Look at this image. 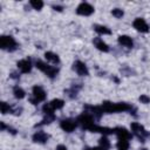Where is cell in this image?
I'll use <instances>...</instances> for the list:
<instances>
[{"label":"cell","instance_id":"obj_3","mask_svg":"<svg viewBox=\"0 0 150 150\" xmlns=\"http://www.w3.org/2000/svg\"><path fill=\"white\" fill-rule=\"evenodd\" d=\"M77 123H80V125L86 129V130H89V131H93L94 127L96 125L95 122H94V118H93V115H90L89 112H83L81 114L77 120H76Z\"/></svg>","mask_w":150,"mask_h":150},{"label":"cell","instance_id":"obj_6","mask_svg":"<svg viewBox=\"0 0 150 150\" xmlns=\"http://www.w3.org/2000/svg\"><path fill=\"white\" fill-rule=\"evenodd\" d=\"M0 47L4 50H8V52H14L18 48V42L15 41V39L11 35H2L0 38Z\"/></svg>","mask_w":150,"mask_h":150},{"label":"cell","instance_id":"obj_18","mask_svg":"<svg viewBox=\"0 0 150 150\" xmlns=\"http://www.w3.org/2000/svg\"><path fill=\"white\" fill-rule=\"evenodd\" d=\"M80 89H81V84H79V86H71V88L64 90V94H67L70 98H74L77 95V93H79Z\"/></svg>","mask_w":150,"mask_h":150},{"label":"cell","instance_id":"obj_24","mask_svg":"<svg viewBox=\"0 0 150 150\" xmlns=\"http://www.w3.org/2000/svg\"><path fill=\"white\" fill-rule=\"evenodd\" d=\"M111 14H112V16H115L116 19H121V18L124 15V12H123L121 8H114V9L111 11Z\"/></svg>","mask_w":150,"mask_h":150},{"label":"cell","instance_id":"obj_9","mask_svg":"<svg viewBox=\"0 0 150 150\" xmlns=\"http://www.w3.org/2000/svg\"><path fill=\"white\" fill-rule=\"evenodd\" d=\"M73 69H74V70L76 71V74L80 75V76H88V75H89L88 67L86 66L84 62H82V61H80V60H77V61L74 62Z\"/></svg>","mask_w":150,"mask_h":150},{"label":"cell","instance_id":"obj_23","mask_svg":"<svg viewBox=\"0 0 150 150\" xmlns=\"http://www.w3.org/2000/svg\"><path fill=\"white\" fill-rule=\"evenodd\" d=\"M29 4H30V6H32L34 9H36V11H40V9L43 7V2H42L41 0H30Z\"/></svg>","mask_w":150,"mask_h":150},{"label":"cell","instance_id":"obj_1","mask_svg":"<svg viewBox=\"0 0 150 150\" xmlns=\"http://www.w3.org/2000/svg\"><path fill=\"white\" fill-rule=\"evenodd\" d=\"M102 109L103 112L107 114H114V112H125V111H135L136 109L130 105L129 103L125 102H110V101H104L102 103Z\"/></svg>","mask_w":150,"mask_h":150},{"label":"cell","instance_id":"obj_21","mask_svg":"<svg viewBox=\"0 0 150 150\" xmlns=\"http://www.w3.org/2000/svg\"><path fill=\"white\" fill-rule=\"evenodd\" d=\"M98 146H101L103 150H109L110 149V142H109V139L105 136H102L100 138V145Z\"/></svg>","mask_w":150,"mask_h":150},{"label":"cell","instance_id":"obj_15","mask_svg":"<svg viewBox=\"0 0 150 150\" xmlns=\"http://www.w3.org/2000/svg\"><path fill=\"white\" fill-rule=\"evenodd\" d=\"M94 45H95V47L98 49V50H101V52H104V53H108L109 52V46L101 39V38H96V39H94Z\"/></svg>","mask_w":150,"mask_h":150},{"label":"cell","instance_id":"obj_2","mask_svg":"<svg viewBox=\"0 0 150 150\" xmlns=\"http://www.w3.org/2000/svg\"><path fill=\"white\" fill-rule=\"evenodd\" d=\"M115 134L117 135V150H128L131 134L123 127L115 128Z\"/></svg>","mask_w":150,"mask_h":150},{"label":"cell","instance_id":"obj_22","mask_svg":"<svg viewBox=\"0 0 150 150\" xmlns=\"http://www.w3.org/2000/svg\"><path fill=\"white\" fill-rule=\"evenodd\" d=\"M0 105H1V114H2V115H6V114H8V112H13V109H14V108L11 107L8 103L1 102Z\"/></svg>","mask_w":150,"mask_h":150},{"label":"cell","instance_id":"obj_12","mask_svg":"<svg viewBox=\"0 0 150 150\" xmlns=\"http://www.w3.org/2000/svg\"><path fill=\"white\" fill-rule=\"evenodd\" d=\"M32 139H33V142H35V143L45 144V143L48 142V139H49V135H48L47 132L40 130V131H36V132L32 136Z\"/></svg>","mask_w":150,"mask_h":150},{"label":"cell","instance_id":"obj_7","mask_svg":"<svg viewBox=\"0 0 150 150\" xmlns=\"http://www.w3.org/2000/svg\"><path fill=\"white\" fill-rule=\"evenodd\" d=\"M130 129H131V131L134 132V135H136V136L141 139V142H144L145 137H149V136H150V134L145 130V128H144L141 123L132 122V123L130 124Z\"/></svg>","mask_w":150,"mask_h":150},{"label":"cell","instance_id":"obj_27","mask_svg":"<svg viewBox=\"0 0 150 150\" xmlns=\"http://www.w3.org/2000/svg\"><path fill=\"white\" fill-rule=\"evenodd\" d=\"M56 150H67V148H66V145L60 144V145H57V146H56Z\"/></svg>","mask_w":150,"mask_h":150},{"label":"cell","instance_id":"obj_13","mask_svg":"<svg viewBox=\"0 0 150 150\" xmlns=\"http://www.w3.org/2000/svg\"><path fill=\"white\" fill-rule=\"evenodd\" d=\"M16 66H18L19 70L21 73H23V74H27V73H29L32 70V61L29 59H23V60L18 61Z\"/></svg>","mask_w":150,"mask_h":150},{"label":"cell","instance_id":"obj_16","mask_svg":"<svg viewBox=\"0 0 150 150\" xmlns=\"http://www.w3.org/2000/svg\"><path fill=\"white\" fill-rule=\"evenodd\" d=\"M45 57H46L47 61H49V62H52V63H54V64L60 63V57H59V55L55 54V53H53V52H46V53H45Z\"/></svg>","mask_w":150,"mask_h":150},{"label":"cell","instance_id":"obj_5","mask_svg":"<svg viewBox=\"0 0 150 150\" xmlns=\"http://www.w3.org/2000/svg\"><path fill=\"white\" fill-rule=\"evenodd\" d=\"M47 97V94L45 89L41 86H34L32 89V97L29 98V102L32 104H38L42 101H45Z\"/></svg>","mask_w":150,"mask_h":150},{"label":"cell","instance_id":"obj_4","mask_svg":"<svg viewBox=\"0 0 150 150\" xmlns=\"http://www.w3.org/2000/svg\"><path fill=\"white\" fill-rule=\"evenodd\" d=\"M35 66H36L38 69H40L42 73H45L49 79H54L59 73V68H56L54 66H49V64H47L46 62H43L41 60H38L35 62Z\"/></svg>","mask_w":150,"mask_h":150},{"label":"cell","instance_id":"obj_8","mask_svg":"<svg viewBox=\"0 0 150 150\" xmlns=\"http://www.w3.org/2000/svg\"><path fill=\"white\" fill-rule=\"evenodd\" d=\"M94 7L90 5V4H88V2H81L79 6H77V8H76V13L79 14V15H83V16H89V15H91L93 13H94Z\"/></svg>","mask_w":150,"mask_h":150},{"label":"cell","instance_id":"obj_25","mask_svg":"<svg viewBox=\"0 0 150 150\" xmlns=\"http://www.w3.org/2000/svg\"><path fill=\"white\" fill-rule=\"evenodd\" d=\"M139 102L144 103V104H148V103H150V97L148 95H141L139 96Z\"/></svg>","mask_w":150,"mask_h":150},{"label":"cell","instance_id":"obj_17","mask_svg":"<svg viewBox=\"0 0 150 150\" xmlns=\"http://www.w3.org/2000/svg\"><path fill=\"white\" fill-rule=\"evenodd\" d=\"M94 30L96 33H98L100 35H109V34H111V30L108 27L102 26V25H94Z\"/></svg>","mask_w":150,"mask_h":150},{"label":"cell","instance_id":"obj_28","mask_svg":"<svg viewBox=\"0 0 150 150\" xmlns=\"http://www.w3.org/2000/svg\"><path fill=\"white\" fill-rule=\"evenodd\" d=\"M84 150H103L101 146H95V148H86Z\"/></svg>","mask_w":150,"mask_h":150},{"label":"cell","instance_id":"obj_19","mask_svg":"<svg viewBox=\"0 0 150 150\" xmlns=\"http://www.w3.org/2000/svg\"><path fill=\"white\" fill-rule=\"evenodd\" d=\"M49 104H50V107H52L54 110H59V109L63 108L64 101L61 100V98H54V100H52V101L49 102Z\"/></svg>","mask_w":150,"mask_h":150},{"label":"cell","instance_id":"obj_11","mask_svg":"<svg viewBox=\"0 0 150 150\" xmlns=\"http://www.w3.org/2000/svg\"><path fill=\"white\" fill-rule=\"evenodd\" d=\"M132 26L137 32H141V33H148L149 32V26L145 22V20L142 18H136L132 22Z\"/></svg>","mask_w":150,"mask_h":150},{"label":"cell","instance_id":"obj_26","mask_svg":"<svg viewBox=\"0 0 150 150\" xmlns=\"http://www.w3.org/2000/svg\"><path fill=\"white\" fill-rule=\"evenodd\" d=\"M53 8H54L55 11H59V12H61L63 7H62V6H59V5H54V6H53Z\"/></svg>","mask_w":150,"mask_h":150},{"label":"cell","instance_id":"obj_10","mask_svg":"<svg viewBox=\"0 0 150 150\" xmlns=\"http://www.w3.org/2000/svg\"><path fill=\"white\" fill-rule=\"evenodd\" d=\"M76 125H77V122L74 121V120H71V118H64V120H62L60 122L61 129L63 131H66V132H73L75 130Z\"/></svg>","mask_w":150,"mask_h":150},{"label":"cell","instance_id":"obj_14","mask_svg":"<svg viewBox=\"0 0 150 150\" xmlns=\"http://www.w3.org/2000/svg\"><path fill=\"white\" fill-rule=\"evenodd\" d=\"M118 43H120L121 46L125 47V48H129V49L134 47V41H132V39H131L130 36H128V35H120V36H118Z\"/></svg>","mask_w":150,"mask_h":150},{"label":"cell","instance_id":"obj_29","mask_svg":"<svg viewBox=\"0 0 150 150\" xmlns=\"http://www.w3.org/2000/svg\"><path fill=\"white\" fill-rule=\"evenodd\" d=\"M141 150H146V149H141Z\"/></svg>","mask_w":150,"mask_h":150},{"label":"cell","instance_id":"obj_20","mask_svg":"<svg viewBox=\"0 0 150 150\" xmlns=\"http://www.w3.org/2000/svg\"><path fill=\"white\" fill-rule=\"evenodd\" d=\"M13 94H14L15 98H19V100H21V98H23V97L26 96L25 90H23L21 87H19V86H15V87L13 88Z\"/></svg>","mask_w":150,"mask_h":150}]
</instances>
